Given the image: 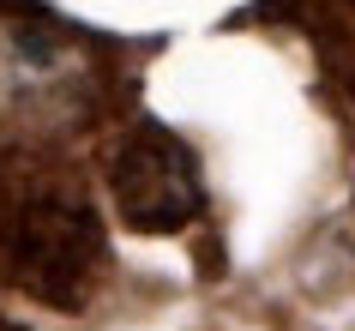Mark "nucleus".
<instances>
[{
  "instance_id": "obj_1",
  "label": "nucleus",
  "mask_w": 355,
  "mask_h": 331,
  "mask_svg": "<svg viewBox=\"0 0 355 331\" xmlns=\"http://www.w3.org/2000/svg\"><path fill=\"white\" fill-rule=\"evenodd\" d=\"M114 199L139 229L150 235H168L199 211V175H193V157L163 133H145L132 139L121 157H114Z\"/></svg>"
}]
</instances>
